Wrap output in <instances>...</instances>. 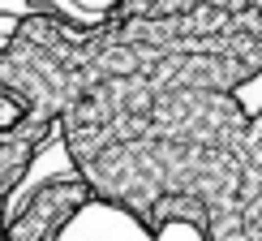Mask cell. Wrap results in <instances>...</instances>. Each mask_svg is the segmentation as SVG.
Instances as JSON below:
<instances>
[{
    "instance_id": "7a4b0ae2",
    "label": "cell",
    "mask_w": 262,
    "mask_h": 241,
    "mask_svg": "<svg viewBox=\"0 0 262 241\" xmlns=\"http://www.w3.org/2000/svg\"><path fill=\"white\" fill-rule=\"evenodd\" d=\"M21 116H26V108H21V99H13L9 91H0V134H9V129H13Z\"/></svg>"
},
{
    "instance_id": "6da1fadb",
    "label": "cell",
    "mask_w": 262,
    "mask_h": 241,
    "mask_svg": "<svg viewBox=\"0 0 262 241\" xmlns=\"http://www.w3.org/2000/svg\"><path fill=\"white\" fill-rule=\"evenodd\" d=\"M56 241H150V233L112 203H86L56 233Z\"/></svg>"
}]
</instances>
